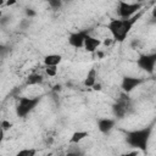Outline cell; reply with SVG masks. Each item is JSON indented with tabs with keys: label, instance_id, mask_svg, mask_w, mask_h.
Masks as SVG:
<instances>
[{
	"label": "cell",
	"instance_id": "obj_1",
	"mask_svg": "<svg viewBox=\"0 0 156 156\" xmlns=\"http://www.w3.org/2000/svg\"><path fill=\"white\" fill-rule=\"evenodd\" d=\"M141 17V12L136 13L135 16H133L132 18H111L108 24H107V29L113 39V41L117 43H122L127 39L130 29L133 28V26L136 23V21Z\"/></svg>",
	"mask_w": 156,
	"mask_h": 156
},
{
	"label": "cell",
	"instance_id": "obj_2",
	"mask_svg": "<svg viewBox=\"0 0 156 156\" xmlns=\"http://www.w3.org/2000/svg\"><path fill=\"white\" fill-rule=\"evenodd\" d=\"M152 133V124L144 128L133 129L126 133V143L133 149L141 152H146L149 147V141Z\"/></svg>",
	"mask_w": 156,
	"mask_h": 156
},
{
	"label": "cell",
	"instance_id": "obj_3",
	"mask_svg": "<svg viewBox=\"0 0 156 156\" xmlns=\"http://www.w3.org/2000/svg\"><path fill=\"white\" fill-rule=\"evenodd\" d=\"M40 102V98L39 96H22L18 99L15 111H16V116L20 118H24L27 117L32 111L35 110V107L39 105Z\"/></svg>",
	"mask_w": 156,
	"mask_h": 156
},
{
	"label": "cell",
	"instance_id": "obj_4",
	"mask_svg": "<svg viewBox=\"0 0 156 156\" xmlns=\"http://www.w3.org/2000/svg\"><path fill=\"white\" fill-rule=\"evenodd\" d=\"M143 5L140 2H127V1H118L117 12L119 18H132L136 13L140 12Z\"/></svg>",
	"mask_w": 156,
	"mask_h": 156
},
{
	"label": "cell",
	"instance_id": "obj_5",
	"mask_svg": "<svg viewBox=\"0 0 156 156\" xmlns=\"http://www.w3.org/2000/svg\"><path fill=\"white\" fill-rule=\"evenodd\" d=\"M136 66L145 71L146 73H154L155 67H156V52H150V54H141L136 58Z\"/></svg>",
	"mask_w": 156,
	"mask_h": 156
},
{
	"label": "cell",
	"instance_id": "obj_6",
	"mask_svg": "<svg viewBox=\"0 0 156 156\" xmlns=\"http://www.w3.org/2000/svg\"><path fill=\"white\" fill-rule=\"evenodd\" d=\"M143 83H144L143 78L133 77V76H124L122 78V80H121V89L123 90V93L128 94V93L133 91L136 87H139Z\"/></svg>",
	"mask_w": 156,
	"mask_h": 156
},
{
	"label": "cell",
	"instance_id": "obj_7",
	"mask_svg": "<svg viewBox=\"0 0 156 156\" xmlns=\"http://www.w3.org/2000/svg\"><path fill=\"white\" fill-rule=\"evenodd\" d=\"M89 34L88 30H77L68 35V44L74 49H80L84 46V41L87 35Z\"/></svg>",
	"mask_w": 156,
	"mask_h": 156
},
{
	"label": "cell",
	"instance_id": "obj_8",
	"mask_svg": "<svg viewBox=\"0 0 156 156\" xmlns=\"http://www.w3.org/2000/svg\"><path fill=\"white\" fill-rule=\"evenodd\" d=\"M129 108V102L127 100H118L112 105V113L116 118H124Z\"/></svg>",
	"mask_w": 156,
	"mask_h": 156
},
{
	"label": "cell",
	"instance_id": "obj_9",
	"mask_svg": "<svg viewBox=\"0 0 156 156\" xmlns=\"http://www.w3.org/2000/svg\"><path fill=\"white\" fill-rule=\"evenodd\" d=\"M96 124H98V129L100 130V133L107 134V133H110V132L115 128V126H116V119L108 118V117H102V118H99V119H98Z\"/></svg>",
	"mask_w": 156,
	"mask_h": 156
},
{
	"label": "cell",
	"instance_id": "obj_10",
	"mask_svg": "<svg viewBox=\"0 0 156 156\" xmlns=\"http://www.w3.org/2000/svg\"><path fill=\"white\" fill-rule=\"evenodd\" d=\"M101 45H102L101 39L95 38V37H93V35L88 34V35H87V38H85V41H84V46H83V49H84L87 52L93 54V52H95V51H96Z\"/></svg>",
	"mask_w": 156,
	"mask_h": 156
},
{
	"label": "cell",
	"instance_id": "obj_11",
	"mask_svg": "<svg viewBox=\"0 0 156 156\" xmlns=\"http://www.w3.org/2000/svg\"><path fill=\"white\" fill-rule=\"evenodd\" d=\"M62 62V56L60 54H48L43 57V63L45 65V67H50V66H58Z\"/></svg>",
	"mask_w": 156,
	"mask_h": 156
},
{
	"label": "cell",
	"instance_id": "obj_12",
	"mask_svg": "<svg viewBox=\"0 0 156 156\" xmlns=\"http://www.w3.org/2000/svg\"><path fill=\"white\" fill-rule=\"evenodd\" d=\"M96 78H98V71H96V68L91 67V68L87 72V76H85V78H84L83 84H84L87 88H93V87L96 84Z\"/></svg>",
	"mask_w": 156,
	"mask_h": 156
},
{
	"label": "cell",
	"instance_id": "obj_13",
	"mask_svg": "<svg viewBox=\"0 0 156 156\" xmlns=\"http://www.w3.org/2000/svg\"><path fill=\"white\" fill-rule=\"evenodd\" d=\"M88 136H89V132L88 130H76V132L72 133L68 143L69 144H79L80 141H83Z\"/></svg>",
	"mask_w": 156,
	"mask_h": 156
},
{
	"label": "cell",
	"instance_id": "obj_14",
	"mask_svg": "<svg viewBox=\"0 0 156 156\" xmlns=\"http://www.w3.org/2000/svg\"><path fill=\"white\" fill-rule=\"evenodd\" d=\"M43 82V76L39 73H32L27 78V84L28 85H38Z\"/></svg>",
	"mask_w": 156,
	"mask_h": 156
},
{
	"label": "cell",
	"instance_id": "obj_15",
	"mask_svg": "<svg viewBox=\"0 0 156 156\" xmlns=\"http://www.w3.org/2000/svg\"><path fill=\"white\" fill-rule=\"evenodd\" d=\"M38 150L34 147H26V149H21L16 152L15 156H37Z\"/></svg>",
	"mask_w": 156,
	"mask_h": 156
},
{
	"label": "cell",
	"instance_id": "obj_16",
	"mask_svg": "<svg viewBox=\"0 0 156 156\" xmlns=\"http://www.w3.org/2000/svg\"><path fill=\"white\" fill-rule=\"evenodd\" d=\"M45 73L49 77H55L57 74V67L56 66H50V67H45Z\"/></svg>",
	"mask_w": 156,
	"mask_h": 156
},
{
	"label": "cell",
	"instance_id": "obj_17",
	"mask_svg": "<svg viewBox=\"0 0 156 156\" xmlns=\"http://www.w3.org/2000/svg\"><path fill=\"white\" fill-rule=\"evenodd\" d=\"M11 127H12V122H10V121H7V119H2V121H1V130H2V132L10 130Z\"/></svg>",
	"mask_w": 156,
	"mask_h": 156
},
{
	"label": "cell",
	"instance_id": "obj_18",
	"mask_svg": "<svg viewBox=\"0 0 156 156\" xmlns=\"http://www.w3.org/2000/svg\"><path fill=\"white\" fill-rule=\"evenodd\" d=\"M49 5H50L54 10H57L58 7H61V1H54V0H51V1H49Z\"/></svg>",
	"mask_w": 156,
	"mask_h": 156
},
{
	"label": "cell",
	"instance_id": "obj_19",
	"mask_svg": "<svg viewBox=\"0 0 156 156\" xmlns=\"http://www.w3.org/2000/svg\"><path fill=\"white\" fill-rule=\"evenodd\" d=\"M121 156H138V150H130V151L123 152Z\"/></svg>",
	"mask_w": 156,
	"mask_h": 156
},
{
	"label": "cell",
	"instance_id": "obj_20",
	"mask_svg": "<svg viewBox=\"0 0 156 156\" xmlns=\"http://www.w3.org/2000/svg\"><path fill=\"white\" fill-rule=\"evenodd\" d=\"M26 15L30 18V17H34V16L37 15V12H35L34 10H32V9H27V10H26Z\"/></svg>",
	"mask_w": 156,
	"mask_h": 156
},
{
	"label": "cell",
	"instance_id": "obj_21",
	"mask_svg": "<svg viewBox=\"0 0 156 156\" xmlns=\"http://www.w3.org/2000/svg\"><path fill=\"white\" fill-rule=\"evenodd\" d=\"M112 43H113V39H112V38H106V39L102 41V45H105V46H110Z\"/></svg>",
	"mask_w": 156,
	"mask_h": 156
},
{
	"label": "cell",
	"instance_id": "obj_22",
	"mask_svg": "<svg viewBox=\"0 0 156 156\" xmlns=\"http://www.w3.org/2000/svg\"><path fill=\"white\" fill-rule=\"evenodd\" d=\"M91 89H93V90H95V91H100V90L102 89V87H101V84H100V83H96Z\"/></svg>",
	"mask_w": 156,
	"mask_h": 156
},
{
	"label": "cell",
	"instance_id": "obj_23",
	"mask_svg": "<svg viewBox=\"0 0 156 156\" xmlns=\"http://www.w3.org/2000/svg\"><path fill=\"white\" fill-rule=\"evenodd\" d=\"M151 16H152V18L154 20H156V5L152 7V10H151Z\"/></svg>",
	"mask_w": 156,
	"mask_h": 156
},
{
	"label": "cell",
	"instance_id": "obj_24",
	"mask_svg": "<svg viewBox=\"0 0 156 156\" xmlns=\"http://www.w3.org/2000/svg\"><path fill=\"white\" fill-rule=\"evenodd\" d=\"M66 156H82L79 152H76V151H72V152H68Z\"/></svg>",
	"mask_w": 156,
	"mask_h": 156
},
{
	"label": "cell",
	"instance_id": "obj_25",
	"mask_svg": "<svg viewBox=\"0 0 156 156\" xmlns=\"http://www.w3.org/2000/svg\"><path fill=\"white\" fill-rule=\"evenodd\" d=\"M15 2H16V1H7V2H6V5H9V6H10V5H13Z\"/></svg>",
	"mask_w": 156,
	"mask_h": 156
}]
</instances>
